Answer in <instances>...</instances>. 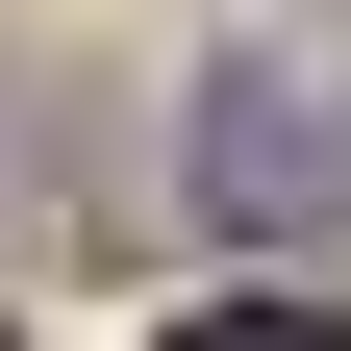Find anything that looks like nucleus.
Returning a JSON list of instances; mask_svg holds the SVG:
<instances>
[{"instance_id":"nucleus-1","label":"nucleus","mask_w":351,"mask_h":351,"mask_svg":"<svg viewBox=\"0 0 351 351\" xmlns=\"http://www.w3.org/2000/svg\"><path fill=\"white\" fill-rule=\"evenodd\" d=\"M201 201H226V226H326V201H351V101H326V75H301V51H226V75H201Z\"/></svg>"},{"instance_id":"nucleus-2","label":"nucleus","mask_w":351,"mask_h":351,"mask_svg":"<svg viewBox=\"0 0 351 351\" xmlns=\"http://www.w3.org/2000/svg\"><path fill=\"white\" fill-rule=\"evenodd\" d=\"M176 351H351L326 301H226V326H176Z\"/></svg>"}]
</instances>
